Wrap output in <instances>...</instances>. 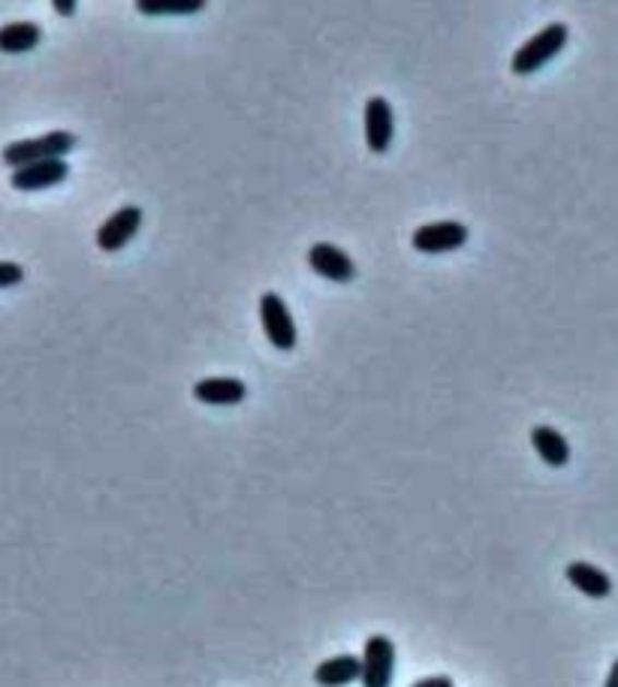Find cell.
<instances>
[{"label":"cell","mask_w":618,"mask_h":687,"mask_svg":"<svg viewBox=\"0 0 618 687\" xmlns=\"http://www.w3.org/2000/svg\"><path fill=\"white\" fill-rule=\"evenodd\" d=\"M395 673V642L383 633L366 639L363 645V687H392Z\"/></svg>","instance_id":"4"},{"label":"cell","mask_w":618,"mask_h":687,"mask_svg":"<svg viewBox=\"0 0 618 687\" xmlns=\"http://www.w3.org/2000/svg\"><path fill=\"white\" fill-rule=\"evenodd\" d=\"M51 10L58 15H73L76 13V0H55L51 3Z\"/></svg>","instance_id":"18"},{"label":"cell","mask_w":618,"mask_h":687,"mask_svg":"<svg viewBox=\"0 0 618 687\" xmlns=\"http://www.w3.org/2000/svg\"><path fill=\"white\" fill-rule=\"evenodd\" d=\"M43 43V27L37 22H10L0 27V51L3 55H27Z\"/></svg>","instance_id":"14"},{"label":"cell","mask_w":618,"mask_h":687,"mask_svg":"<svg viewBox=\"0 0 618 687\" xmlns=\"http://www.w3.org/2000/svg\"><path fill=\"white\" fill-rule=\"evenodd\" d=\"M73 149H76V137L70 130H51V133H43V137L34 139H15V142H10L3 149L0 157L13 169H25V166H34V163L63 161Z\"/></svg>","instance_id":"1"},{"label":"cell","mask_w":618,"mask_h":687,"mask_svg":"<svg viewBox=\"0 0 618 687\" xmlns=\"http://www.w3.org/2000/svg\"><path fill=\"white\" fill-rule=\"evenodd\" d=\"M564 576H568L570 585L577 588L580 594H585V597L604 600L613 594V579H609L601 567H594V564L589 561H570Z\"/></svg>","instance_id":"13"},{"label":"cell","mask_w":618,"mask_h":687,"mask_svg":"<svg viewBox=\"0 0 618 687\" xmlns=\"http://www.w3.org/2000/svg\"><path fill=\"white\" fill-rule=\"evenodd\" d=\"M467 236H471V233H467L465 224H459V221H438V224L419 226L417 233L411 236V245H414V250H419V253L435 257V253L459 250L467 241Z\"/></svg>","instance_id":"5"},{"label":"cell","mask_w":618,"mask_h":687,"mask_svg":"<svg viewBox=\"0 0 618 687\" xmlns=\"http://www.w3.org/2000/svg\"><path fill=\"white\" fill-rule=\"evenodd\" d=\"M531 447L540 455L543 464H549V467H568L570 464L568 438L552 425H534L531 428Z\"/></svg>","instance_id":"12"},{"label":"cell","mask_w":618,"mask_h":687,"mask_svg":"<svg viewBox=\"0 0 618 687\" xmlns=\"http://www.w3.org/2000/svg\"><path fill=\"white\" fill-rule=\"evenodd\" d=\"M411 687H455V685L450 675H429V678H419V682H414Z\"/></svg>","instance_id":"17"},{"label":"cell","mask_w":618,"mask_h":687,"mask_svg":"<svg viewBox=\"0 0 618 687\" xmlns=\"http://www.w3.org/2000/svg\"><path fill=\"white\" fill-rule=\"evenodd\" d=\"M142 15H197L205 10L202 0H136Z\"/></svg>","instance_id":"15"},{"label":"cell","mask_w":618,"mask_h":687,"mask_svg":"<svg viewBox=\"0 0 618 687\" xmlns=\"http://www.w3.org/2000/svg\"><path fill=\"white\" fill-rule=\"evenodd\" d=\"M248 395V387L239 377H205L193 387V399L202 404H217V407H229L239 404Z\"/></svg>","instance_id":"10"},{"label":"cell","mask_w":618,"mask_h":687,"mask_svg":"<svg viewBox=\"0 0 618 687\" xmlns=\"http://www.w3.org/2000/svg\"><path fill=\"white\" fill-rule=\"evenodd\" d=\"M363 678V658L356 654H335L329 661L317 663L314 682L320 687H347Z\"/></svg>","instance_id":"11"},{"label":"cell","mask_w":618,"mask_h":687,"mask_svg":"<svg viewBox=\"0 0 618 687\" xmlns=\"http://www.w3.org/2000/svg\"><path fill=\"white\" fill-rule=\"evenodd\" d=\"M67 176H70V163L46 161L34 163V166H25V169H13L10 185H13L15 190H46L58 188L61 181H67Z\"/></svg>","instance_id":"9"},{"label":"cell","mask_w":618,"mask_h":687,"mask_svg":"<svg viewBox=\"0 0 618 687\" xmlns=\"http://www.w3.org/2000/svg\"><path fill=\"white\" fill-rule=\"evenodd\" d=\"M308 265L320 277L332 281V284H350L356 277V263L350 260V253H344V250L329 245V241L311 245V250H308Z\"/></svg>","instance_id":"7"},{"label":"cell","mask_w":618,"mask_h":687,"mask_svg":"<svg viewBox=\"0 0 618 687\" xmlns=\"http://www.w3.org/2000/svg\"><path fill=\"white\" fill-rule=\"evenodd\" d=\"M25 281V269L13 260H0V289L3 287H15Z\"/></svg>","instance_id":"16"},{"label":"cell","mask_w":618,"mask_h":687,"mask_svg":"<svg viewBox=\"0 0 618 687\" xmlns=\"http://www.w3.org/2000/svg\"><path fill=\"white\" fill-rule=\"evenodd\" d=\"M142 226V209L140 205H121L118 212L106 217V224L97 229V248L106 253L121 250L130 238L140 233Z\"/></svg>","instance_id":"6"},{"label":"cell","mask_w":618,"mask_h":687,"mask_svg":"<svg viewBox=\"0 0 618 687\" xmlns=\"http://www.w3.org/2000/svg\"><path fill=\"white\" fill-rule=\"evenodd\" d=\"M570 39V27L564 22H552V25H546L543 31H537L528 43H522L513 55V61H510V70L516 75H531L537 73L540 67L556 58L558 51L568 46Z\"/></svg>","instance_id":"2"},{"label":"cell","mask_w":618,"mask_h":687,"mask_svg":"<svg viewBox=\"0 0 618 687\" xmlns=\"http://www.w3.org/2000/svg\"><path fill=\"white\" fill-rule=\"evenodd\" d=\"M392 133H395V118L387 97H368L366 103V142L375 154L390 151Z\"/></svg>","instance_id":"8"},{"label":"cell","mask_w":618,"mask_h":687,"mask_svg":"<svg viewBox=\"0 0 618 687\" xmlns=\"http://www.w3.org/2000/svg\"><path fill=\"white\" fill-rule=\"evenodd\" d=\"M260 320H263L265 337L272 341L275 351L290 353L296 347V323H293V313L287 308V301L281 299L278 293H263L260 299Z\"/></svg>","instance_id":"3"},{"label":"cell","mask_w":618,"mask_h":687,"mask_svg":"<svg viewBox=\"0 0 618 687\" xmlns=\"http://www.w3.org/2000/svg\"><path fill=\"white\" fill-rule=\"evenodd\" d=\"M604 687H618V658H616V663L609 666V675H606Z\"/></svg>","instance_id":"19"}]
</instances>
